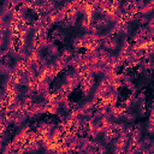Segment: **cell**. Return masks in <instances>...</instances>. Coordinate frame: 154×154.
<instances>
[{
    "label": "cell",
    "instance_id": "1",
    "mask_svg": "<svg viewBox=\"0 0 154 154\" xmlns=\"http://www.w3.org/2000/svg\"><path fill=\"white\" fill-rule=\"evenodd\" d=\"M16 10V0H5L4 6H2V13L10 14Z\"/></svg>",
    "mask_w": 154,
    "mask_h": 154
},
{
    "label": "cell",
    "instance_id": "2",
    "mask_svg": "<svg viewBox=\"0 0 154 154\" xmlns=\"http://www.w3.org/2000/svg\"><path fill=\"white\" fill-rule=\"evenodd\" d=\"M103 46L107 49H116L118 47V41H117V38L114 36H109V37L103 40Z\"/></svg>",
    "mask_w": 154,
    "mask_h": 154
},
{
    "label": "cell",
    "instance_id": "3",
    "mask_svg": "<svg viewBox=\"0 0 154 154\" xmlns=\"http://www.w3.org/2000/svg\"><path fill=\"white\" fill-rule=\"evenodd\" d=\"M152 11H153V1L150 0L149 2H144V5L141 7V13H143V14H149V13H152Z\"/></svg>",
    "mask_w": 154,
    "mask_h": 154
},
{
    "label": "cell",
    "instance_id": "4",
    "mask_svg": "<svg viewBox=\"0 0 154 154\" xmlns=\"http://www.w3.org/2000/svg\"><path fill=\"white\" fill-rule=\"evenodd\" d=\"M108 24H109V20H108L106 17H101V18H99V19H96V20H95V25H96L99 29L106 28Z\"/></svg>",
    "mask_w": 154,
    "mask_h": 154
},
{
    "label": "cell",
    "instance_id": "5",
    "mask_svg": "<svg viewBox=\"0 0 154 154\" xmlns=\"http://www.w3.org/2000/svg\"><path fill=\"white\" fill-rule=\"evenodd\" d=\"M91 24H93V22H91V18H90V17H85V16H84V18L81 20V28H82L83 30H87V31H88Z\"/></svg>",
    "mask_w": 154,
    "mask_h": 154
},
{
    "label": "cell",
    "instance_id": "6",
    "mask_svg": "<svg viewBox=\"0 0 154 154\" xmlns=\"http://www.w3.org/2000/svg\"><path fill=\"white\" fill-rule=\"evenodd\" d=\"M47 51H48V55H58L59 53V49L53 43H48L47 45Z\"/></svg>",
    "mask_w": 154,
    "mask_h": 154
},
{
    "label": "cell",
    "instance_id": "7",
    "mask_svg": "<svg viewBox=\"0 0 154 154\" xmlns=\"http://www.w3.org/2000/svg\"><path fill=\"white\" fill-rule=\"evenodd\" d=\"M11 71V67L7 64L0 63V75H8Z\"/></svg>",
    "mask_w": 154,
    "mask_h": 154
},
{
    "label": "cell",
    "instance_id": "8",
    "mask_svg": "<svg viewBox=\"0 0 154 154\" xmlns=\"http://www.w3.org/2000/svg\"><path fill=\"white\" fill-rule=\"evenodd\" d=\"M61 58L66 61V60H70L71 58H72V52L70 51V49H67V48H65L64 51H63V53H61Z\"/></svg>",
    "mask_w": 154,
    "mask_h": 154
},
{
    "label": "cell",
    "instance_id": "9",
    "mask_svg": "<svg viewBox=\"0 0 154 154\" xmlns=\"http://www.w3.org/2000/svg\"><path fill=\"white\" fill-rule=\"evenodd\" d=\"M123 116H124V117H123L124 120L128 122V123H132V122L135 120V118H136V116H135L134 113H126V112H125Z\"/></svg>",
    "mask_w": 154,
    "mask_h": 154
},
{
    "label": "cell",
    "instance_id": "10",
    "mask_svg": "<svg viewBox=\"0 0 154 154\" xmlns=\"http://www.w3.org/2000/svg\"><path fill=\"white\" fill-rule=\"evenodd\" d=\"M72 45H73V48H75V49H78L79 47H82V46H83V41H82V37H76V38L73 40Z\"/></svg>",
    "mask_w": 154,
    "mask_h": 154
},
{
    "label": "cell",
    "instance_id": "11",
    "mask_svg": "<svg viewBox=\"0 0 154 154\" xmlns=\"http://www.w3.org/2000/svg\"><path fill=\"white\" fill-rule=\"evenodd\" d=\"M138 112L141 116H144L146 114V102H141L138 105Z\"/></svg>",
    "mask_w": 154,
    "mask_h": 154
},
{
    "label": "cell",
    "instance_id": "12",
    "mask_svg": "<svg viewBox=\"0 0 154 154\" xmlns=\"http://www.w3.org/2000/svg\"><path fill=\"white\" fill-rule=\"evenodd\" d=\"M52 1H54V2H60L61 0H52Z\"/></svg>",
    "mask_w": 154,
    "mask_h": 154
},
{
    "label": "cell",
    "instance_id": "13",
    "mask_svg": "<svg viewBox=\"0 0 154 154\" xmlns=\"http://www.w3.org/2000/svg\"><path fill=\"white\" fill-rule=\"evenodd\" d=\"M0 94H1V89H0Z\"/></svg>",
    "mask_w": 154,
    "mask_h": 154
}]
</instances>
